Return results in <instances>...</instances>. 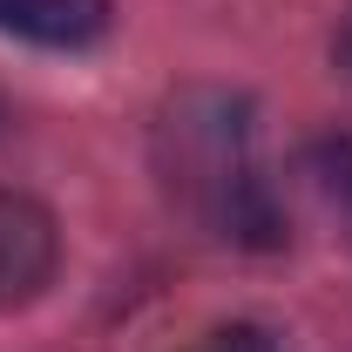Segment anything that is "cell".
Here are the masks:
<instances>
[{"label": "cell", "mask_w": 352, "mask_h": 352, "mask_svg": "<svg viewBox=\"0 0 352 352\" xmlns=\"http://www.w3.org/2000/svg\"><path fill=\"white\" fill-rule=\"evenodd\" d=\"M156 176L217 244L278 251L285 210L264 183L251 102L230 88H183L156 116Z\"/></svg>", "instance_id": "6da1fadb"}, {"label": "cell", "mask_w": 352, "mask_h": 352, "mask_svg": "<svg viewBox=\"0 0 352 352\" xmlns=\"http://www.w3.org/2000/svg\"><path fill=\"white\" fill-rule=\"evenodd\" d=\"M332 54H339V68H346V75H352V21H346V28H339V41H332Z\"/></svg>", "instance_id": "8992f818"}, {"label": "cell", "mask_w": 352, "mask_h": 352, "mask_svg": "<svg viewBox=\"0 0 352 352\" xmlns=\"http://www.w3.org/2000/svg\"><path fill=\"white\" fill-rule=\"evenodd\" d=\"M305 170H311V183H318V197H325V204L346 217V230H352V135H325V142H311Z\"/></svg>", "instance_id": "277c9868"}, {"label": "cell", "mask_w": 352, "mask_h": 352, "mask_svg": "<svg viewBox=\"0 0 352 352\" xmlns=\"http://www.w3.org/2000/svg\"><path fill=\"white\" fill-rule=\"evenodd\" d=\"M190 352H278V346H271V332H258V325H217V332H204Z\"/></svg>", "instance_id": "5b68a950"}, {"label": "cell", "mask_w": 352, "mask_h": 352, "mask_svg": "<svg viewBox=\"0 0 352 352\" xmlns=\"http://www.w3.org/2000/svg\"><path fill=\"white\" fill-rule=\"evenodd\" d=\"M116 28V0H0V34L34 47H95Z\"/></svg>", "instance_id": "3957f363"}, {"label": "cell", "mask_w": 352, "mask_h": 352, "mask_svg": "<svg viewBox=\"0 0 352 352\" xmlns=\"http://www.w3.org/2000/svg\"><path fill=\"white\" fill-rule=\"evenodd\" d=\"M61 271V223L41 197L0 190V311L34 305Z\"/></svg>", "instance_id": "7a4b0ae2"}]
</instances>
